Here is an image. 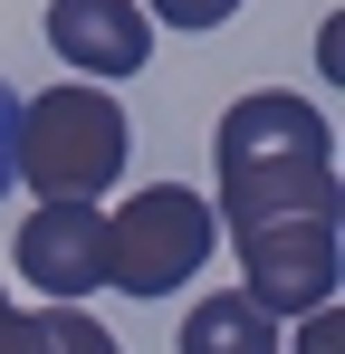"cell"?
<instances>
[{"instance_id":"5b68a950","label":"cell","mask_w":345,"mask_h":354,"mask_svg":"<svg viewBox=\"0 0 345 354\" xmlns=\"http://www.w3.org/2000/svg\"><path fill=\"white\" fill-rule=\"evenodd\" d=\"M19 278L29 288H48L57 306H77V297L106 288V211L96 201H39L29 221H19Z\"/></svg>"},{"instance_id":"ba28073f","label":"cell","mask_w":345,"mask_h":354,"mask_svg":"<svg viewBox=\"0 0 345 354\" xmlns=\"http://www.w3.org/2000/svg\"><path fill=\"white\" fill-rule=\"evenodd\" d=\"M0 354H125V345L77 306H39V316H0Z\"/></svg>"},{"instance_id":"7c38bea8","label":"cell","mask_w":345,"mask_h":354,"mask_svg":"<svg viewBox=\"0 0 345 354\" xmlns=\"http://www.w3.org/2000/svg\"><path fill=\"white\" fill-rule=\"evenodd\" d=\"M0 316H10V297H0Z\"/></svg>"},{"instance_id":"52a82bcc","label":"cell","mask_w":345,"mask_h":354,"mask_svg":"<svg viewBox=\"0 0 345 354\" xmlns=\"http://www.w3.org/2000/svg\"><path fill=\"white\" fill-rule=\"evenodd\" d=\"M182 354H278V316H259L240 288H221L182 316Z\"/></svg>"},{"instance_id":"9c48e42d","label":"cell","mask_w":345,"mask_h":354,"mask_svg":"<svg viewBox=\"0 0 345 354\" xmlns=\"http://www.w3.org/2000/svg\"><path fill=\"white\" fill-rule=\"evenodd\" d=\"M134 10H144V19H163V29H182V39H192V29H221L230 10H240V0H134Z\"/></svg>"},{"instance_id":"8fae6325","label":"cell","mask_w":345,"mask_h":354,"mask_svg":"<svg viewBox=\"0 0 345 354\" xmlns=\"http://www.w3.org/2000/svg\"><path fill=\"white\" fill-rule=\"evenodd\" d=\"M10 134H19V96H10V77H0V192H10Z\"/></svg>"},{"instance_id":"277c9868","label":"cell","mask_w":345,"mask_h":354,"mask_svg":"<svg viewBox=\"0 0 345 354\" xmlns=\"http://www.w3.org/2000/svg\"><path fill=\"white\" fill-rule=\"evenodd\" d=\"M336 221H269L240 230V297L259 316H317L336 306Z\"/></svg>"},{"instance_id":"30bf717a","label":"cell","mask_w":345,"mask_h":354,"mask_svg":"<svg viewBox=\"0 0 345 354\" xmlns=\"http://www.w3.org/2000/svg\"><path fill=\"white\" fill-rule=\"evenodd\" d=\"M288 354H345V316L336 306H317V316H297V335H278Z\"/></svg>"},{"instance_id":"8992f818","label":"cell","mask_w":345,"mask_h":354,"mask_svg":"<svg viewBox=\"0 0 345 354\" xmlns=\"http://www.w3.org/2000/svg\"><path fill=\"white\" fill-rule=\"evenodd\" d=\"M48 48L87 86H115V77H144L154 67V29L134 0H48Z\"/></svg>"},{"instance_id":"7a4b0ae2","label":"cell","mask_w":345,"mask_h":354,"mask_svg":"<svg viewBox=\"0 0 345 354\" xmlns=\"http://www.w3.org/2000/svg\"><path fill=\"white\" fill-rule=\"evenodd\" d=\"M134 134H125V106L106 86H39L19 96V134H10V182H29L39 201H96L115 173H125Z\"/></svg>"},{"instance_id":"6da1fadb","label":"cell","mask_w":345,"mask_h":354,"mask_svg":"<svg viewBox=\"0 0 345 354\" xmlns=\"http://www.w3.org/2000/svg\"><path fill=\"white\" fill-rule=\"evenodd\" d=\"M211 163H221V211L230 239L269 230V221H336V144H326V115L288 86H259L240 96L211 134Z\"/></svg>"},{"instance_id":"3957f363","label":"cell","mask_w":345,"mask_h":354,"mask_svg":"<svg viewBox=\"0 0 345 354\" xmlns=\"http://www.w3.org/2000/svg\"><path fill=\"white\" fill-rule=\"evenodd\" d=\"M211 201L202 192H182V182H144L134 201H115L106 211V288L125 297H172L202 259H211Z\"/></svg>"}]
</instances>
